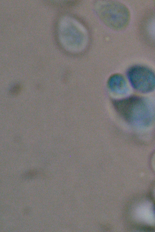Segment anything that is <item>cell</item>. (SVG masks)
Instances as JSON below:
<instances>
[{
    "label": "cell",
    "instance_id": "obj_1",
    "mask_svg": "<svg viewBox=\"0 0 155 232\" xmlns=\"http://www.w3.org/2000/svg\"><path fill=\"white\" fill-rule=\"evenodd\" d=\"M98 16L108 26L116 30H122L128 25L130 13L124 4L113 1H103L96 5Z\"/></svg>",
    "mask_w": 155,
    "mask_h": 232
},
{
    "label": "cell",
    "instance_id": "obj_7",
    "mask_svg": "<svg viewBox=\"0 0 155 232\" xmlns=\"http://www.w3.org/2000/svg\"><path fill=\"white\" fill-rule=\"evenodd\" d=\"M154 195H155V190H154Z\"/></svg>",
    "mask_w": 155,
    "mask_h": 232
},
{
    "label": "cell",
    "instance_id": "obj_2",
    "mask_svg": "<svg viewBox=\"0 0 155 232\" xmlns=\"http://www.w3.org/2000/svg\"><path fill=\"white\" fill-rule=\"evenodd\" d=\"M130 72L134 75L136 81L138 80L136 82V84L138 82L137 84H138L139 85L140 84L144 85V86L145 87V85H147L148 87H149V85L151 86L154 85L155 82L154 77L153 76L154 74L152 71L148 68L142 65H136L131 68Z\"/></svg>",
    "mask_w": 155,
    "mask_h": 232
},
{
    "label": "cell",
    "instance_id": "obj_8",
    "mask_svg": "<svg viewBox=\"0 0 155 232\" xmlns=\"http://www.w3.org/2000/svg\"><path fill=\"white\" fill-rule=\"evenodd\" d=\"M137 109H136V111H137ZM134 111H136V110H135V109H134Z\"/></svg>",
    "mask_w": 155,
    "mask_h": 232
},
{
    "label": "cell",
    "instance_id": "obj_4",
    "mask_svg": "<svg viewBox=\"0 0 155 232\" xmlns=\"http://www.w3.org/2000/svg\"><path fill=\"white\" fill-rule=\"evenodd\" d=\"M20 90V86L18 85H16L13 88L12 92L14 94H17L19 92Z\"/></svg>",
    "mask_w": 155,
    "mask_h": 232
},
{
    "label": "cell",
    "instance_id": "obj_5",
    "mask_svg": "<svg viewBox=\"0 0 155 232\" xmlns=\"http://www.w3.org/2000/svg\"><path fill=\"white\" fill-rule=\"evenodd\" d=\"M152 166L155 171V152L153 153L151 159Z\"/></svg>",
    "mask_w": 155,
    "mask_h": 232
},
{
    "label": "cell",
    "instance_id": "obj_3",
    "mask_svg": "<svg viewBox=\"0 0 155 232\" xmlns=\"http://www.w3.org/2000/svg\"><path fill=\"white\" fill-rule=\"evenodd\" d=\"M152 208L150 205L147 203L139 206L136 211L138 218L148 224H155V212Z\"/></svg>",
    "mask_w": 155,
    "mask_h": 232
},
{
    "label": "cell",
    "instance_id": "obj_6",
    "mask_svg": "<svg viewBox=\"0 0 155 232\" xmlns=\"http://www.w3.org/2000/svg\"><path fill=\"white\" fill-rule=\"evenodd\" d=\"M154 5L155 6V1H154Z\"/></svg>",
    "mask_w": 155,
    "mask_h": 232
}]
</instances>
